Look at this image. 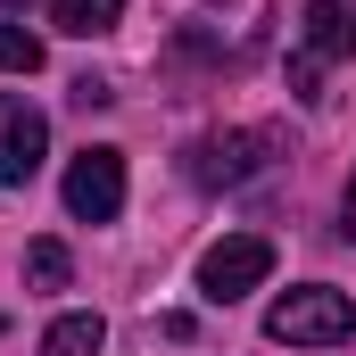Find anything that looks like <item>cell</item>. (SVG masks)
<instances>
[{"label":"cell","instance_id":"cell-1","mask_svg":"<svg viewBox=\"0 0 356 356\" xmlns=\"http://www.w3.org/2000/svg\"><path fill=\"white\" fill-rule=\"evenodd\" d=\"M266 332L282 340V348H340L356 332V307L340 298V290H323V282H307V290H282L266 307Z\"/></svg>","mask_w":356,"mask_h":356},{"label":"cell","instance_id":"cell-2","mask_svg":"<svg viewBox=\"0 0 356 356\" xmlns=\"http://www.w3.org/2000/svg\"><path fill=\"white\" fill-rule=\"evenodd\" d=\"M266 273H273V241L266 232H224V241L199 257V298H207V307H232V298H249Z\"/></svg>","mask_w":356,"mask_h":356},{"label":"cell","instance_id":"cell-3","mask_svg":"<svg viewBox=\"0 0 356 356\" xmlns=\"http://www.w3.org/2000/svg\"><path fill=\"white\" fill-rule=\"evenodd\" d=\"M116 207H124V149H83L67 166V216L116 224Z\"/></svg>","mask_w":356,"mask_h":356},{"label":"cell","instance_id":"cell-4","mask_svg":"<svg viewBox=\"0 0 356 356\" xmlns=\"http://www.w3.org/2000/svg\"><path fill=\"white\" fill-rule=\"evenodd\" d=\"M42 149H50L42 108H33V99H17V91H0V191H17V182L42 175Z\"/></svg>","mask_w":356,"mask_h":356},{"label":"cell","instance_id":"cell-5","mask_svg":"<svg viewBox=\"0 0 356 356\" xmlns=\"http://www.w3.org/2000/svg\"><path fill=\"white\" fill-rule=\"evenodd\" d=\"M257 149H266V133H224V141H199L191 149V182H249L257 175Z\"/></svg>","mask_w":356,"mask_h":356},{"label":"cell","instance_id":"cell-6","mask_svg":"<svg viewBox=\"0 0 356 356\" xmlns=\"http://www.w3.org/2000/svg\"><path fill=\"white\" fill-rule=\"evenodd\" d=\"M298 33H307V58H356V8L348 0H307Z\"/></svg>","mask_w":356,"mask_h":356},{"label":"cell","instance_id":"cell-7","mask_svg":"<svg viewBox=\"0 0 356 356\" xmlns=\"http://www.w3.org/2000/svg\"><path fill=\"white\" fill-rule=\"evenodd\" d=\"M99 340H108L99 315H58V323L42 332V356H99Z\"/></svg>","mask_w":356,"mask_h":356},{"label":"cell","instance_id":"cell-8","mask_svg":"<svg viewBox=\"0 0 356 356\" xmlns=\"http://www.w3.org/2000/svg\"><path fill=\"white\" fill-rule=\"evenodd\" d=\"M50 17H58V33L91 42V33H108V25L124 17V0H50Z\"/></svg>","mask_w":356,"mask_h":356},{"label":"cell","instance_id":"cell-9","mask_svg":"<svg viewBox=\"0 0 356 356\" xmlns=\"http://www.w3.org/2000/svg\"><path fill=\"white\" fill-rule=\"evenodd\" d=\"M33 67H42V42L25 25H0V75H33Z\"/></svg>","mask_w":356,"mask_h":356},{"label":"cell","instance_id":"cell-10","mask_svg":"<svg viewBox=\"0 0 356 356\" xmlns=\"http://www.w3.org/2000/svg\"><path fill=\"white\" fill-rule=\"evenodd\" d=\"M25 273H33L42 290H58V282H67V249H58V241H33V249H25Z\"/></svg>","mask_w":356,"mask_h":356},{"label":"cell","instance_id":"cell-11","mask_svg":"<svg viewBox=\"0 0 356 356\" xmlns=\"http://www.w3.org/2000/svg\"><path fill=\"white\" fill-rule=\"evenodd\" d=\"M315 67H323V58H298V67H290V99H315Z\"/></svg>","mask_w":356,"mask_h":356},{"label":"cell","instance_id":"cell-12","mask_svg":"<svg viewBox=\"0 0 356 356\" xmlns=\"http://www.w3.org/2000/svg\"><path fill=\"white\" fill-rule=\"evenodd\" d=\"M348 232H356V182H348Z\"/></svg>","mask_w":356,"mask_h":356},{"label":"cell","instance_id":"cell-13","mask_svg":"<svg viewBox=\"0 0 356 356\" xmlns=\"http://www.w3.org/2000/svg\"><path fill=\"white\" fill-rule=\"evenodd\" d=\"M0 8H33V0H0Z\"/></svg>","mask_w":356,"mask_h":356},{"label":"cell","instance_id":"cell-14","mask_svg":"<svg viewBox=\"0 0 356 356\" xmlns=\"http://www.w3.org/2000/svg\"><path fill=\"white\" fill-rule=\"evenodd\" d=\"M0 332H8V323H0Z\"/></svg>","mask_w":356,"mask_h":356}]
</instances>
